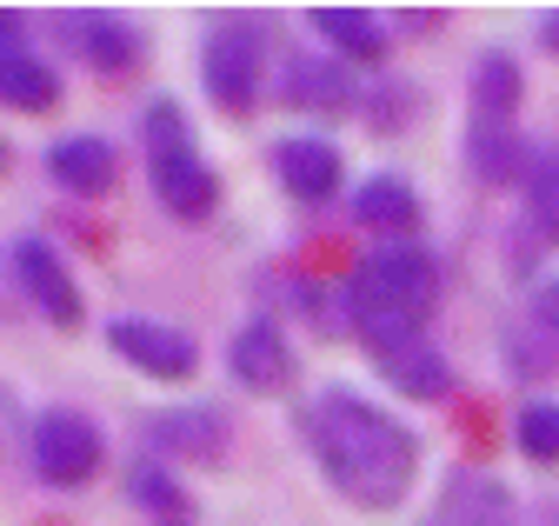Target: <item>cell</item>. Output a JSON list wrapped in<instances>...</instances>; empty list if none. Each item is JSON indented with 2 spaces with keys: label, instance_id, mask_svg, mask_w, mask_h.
Returning <instances> with one entry per match:
<instances>
[{
  "label": "cell",
  "instance_id": "cell-1",
  "mask_svg": "<svg viewBox=\"0 0 559 526\" xmlns=\"http://www.w3.org/2000/svg\"><path fill=\"white\" fill-rule=\"evenodd\" d=\"M307 446L326 487L360 513H393L419 480V440L406 433V420H393L354 386H326L307 407Z\"/></svg>",
  "mask_w": 559,
  "mask_h": 526
},
{
  "label": "cell",
  "instance_id": "cell-2",
  "mask_svg": "<svg viewBox=\"0 0 559 526\" xmlns=\"http://www.w3.org/2000/svg\"><path fill=\"white\" fill-rule=\"evenodd\" d=\"M433 300H440V267H433V253L413 247V240L373 247L354 267V280H346V320H354V334L373 354L400 347V340H419Z\"/></svg>",
  "mask_w": 559,
  "mask_h": 526
},
{
  "label": "cell",
  "instance_id": "cell-3",
  "mask_svg": "<svg viewBox=\"0 0 559 526\" xmlns=\"http://www.w3.org/2000/svg\"><path fill=\"white\" fill-rule=\"evenodd\" d=\"M140 147H147V174H154V193L174 220H206L221 207V174L193 154V134H187V113L174 100H154L140 113Z\"/></svg>",
  "mask_w": 559,
  "mask_h": 526
},
{
  "label": "cell",
  "instance_id": "cell-4",
  "mask_svg": "<svg viewBox=\"0 0 559 526\" xmlns=\"http://www.w3.org/2000/svg\"><path fill=\"white\" fill-rule=\"evenodd\" d=\"M100 453H107L100 446V427L87 414H74V407H40L34 427H27V467L47 487H81V480H94L100 474Z\"/></svg>",
  "mask_w": 559,
  "mask_h": 526
},
{
  "label": "cell",
  "instance_id": "cell-5",
  "mask_svg": "<svg viewBox=\"0 0 559 526\" xmlns=\"http://www.w3.org/2000/svg\"><path fill=\"white\" fill-rule=\"evenodd\" d=\"M200 81L221 113H247L260 100V27L253 21H221L200 47Z\"/></svg>",
  "mask_w": 559,
  "mask_h": 526
},
{
  "label": "cell",
  "instance_id": "cell-6",
  "mask_svg": "<svg viewBox=\"0 0 559 526\" xmlns=\"http://www.w3.org/2000/svg\"><path fill=\"white\" fill-rule=\"evenodd\" d=\"M60 40L74 47L81 68L94 74H127L140 53H147V34H140L133 21L107 14V8H74V14H60Z\"/></svg>",
  "mask_w": 559,
  "mask_h": 526
},
{
  "label": "cell",
  "instance_id": "cell-7",
  "mask_svg": "<svg viewBox=\"0 0 559 526\" xmlns=\"http://www.w3.org/2000/svg\"><path fill=\"white\" fill-rule=\"evenodd\" d=\"M107 347L140 367V373H154V380H187L200 367V347L180 334V326H160V320H140V313H120L107 326Z\"/></svg>",
  "mask_w": 559,
  "mask_h": 526
},
{
  "label": "cell",
  "instance_id": "cell-8",
  "mask_svg": "<svg viewBox=\"0 0 559 526\" xmlns=\"http://www.w3.org/2000/svg\"><path fill=\"white\" fill-rule=\"evenodd\" d=\"M507 373H520V380L559 373V280H546L507 326Z\"/></svg>",
  "mask_w": 559,
  "mask_h": 526
},
{
  "label": "cell",
  "instance_id": "cell-9",
  "mask_svg": "<svg viewBox=\"0 0 559 526\" xmlns=\"http://www.w3.org/2000/svg\"><path fill=\"white\" fill-rule=\"evenodd\" d=\"M14 280H21V294H27L53 326H81V287H74V274L60 267V253H53L47 240H34V234L14 240Z\"/></svg>",
  "mask_w": 559,
  "mask_h": 526
},
{
  "label": "cell",
  "instance_id": "cell-10",
  "mask_svg": "<svg viewBox=\"0 0 559 526\" xmlns=\"http://www.w3.org/2000/svg\"><path fill=\"white\" fill-rule=\"evenodd\" d=\"M273 174H280V187H287L294 201L320 207V201H333V193H340L346 160H340V147H333V141H320V134H294V141H280Z\"/></svg>",
  "mask_w": 559,
  "mask_h": 526
},
{
  "label": "cell",
  "instance_id": "cell-11",
  "mask_svg": "<svg viewBox=\"0 0 559 526\" xmlns=\"http://www.w3.org/2000/svg\"><path fill=\"white\" fill-rule=\"evenodd\" d=\"M227 367H234V380L247 386V393H280L294 380V354H287V334L260 313V320H247L240 334H234V347H227Z\"/></svg>",
  "mask_w": 559,
  "mask_h": 526
},
{
  "label": "cell",
  "instance_id": "cell-12",
  "mask_svg": "<svg viewBox=\"0 0 559 526\" xmlns=\"http://www.w3.org/2000/svg\"><path fill=\"white\" fill-rule=\"evenodd\" d=\"M373 367H380V380H386L393 393H406V401H447V393H453V367H447V354L427 347V340L380 347Z\"/></svg>",
  "mask_w": 559,
  "mask_h": 526
},
{
  "label": "cell",
  "instance_id": "cell-13",
  "mask_svg": "<svg viewBox=\"0 0 559 526\" xmlns=\"http://www.w3.org/2000/svg\"><path fill=\"white\" fill-rule=\"evenodd\" d=\"M427 526H513V493L493 474H453Z\"/></svg>",
  "mask_w": 559,
  "mask_h": 526
},
{
  "label": "cell",
  "instance_id": "cell-14",
  "mask_svg": "<svg viewBox=\"0 0 559 526\" xmlns=\"http://www.w3.org/2000/svg\"><path fill=\"white\" fill-rule=\"evenodd\" d=\"M47 174H53L67 193H114L120 154H114V141H100V134H67V141L47 147Z\"/></svg>",
  "mask_w": 559,
  "mask_h": 526
},
{
  "label": "cell",
  "instance_id": "cell-15",
  "mask_svg": "<svg viewBox=\"0 0 559 526\" xmlns=\"http://www.w3.org/2000/svg\"><path fill=\"white\" fill-rule=\"evenodd\" d=\"M147 440L174 459H221L227 453V414L221 407H167L147 420Z\"/></svg>",
  "mask_w": 559,
  "mask_h": 526
},
{
  "label": "cell",
  "instance_id": "cell-16",
  "mask_svg": "<svg viewBox=\"0 0 559 526\" xmlns=\"http://www.w3.org/2000/svg\"><path fill=\"white\" fill-rule=\"evenodd\" d=\"M0 87H8V107H21V113H53V107H60V81H53V68H47V60H34L27 40H21V14H8Z\"/></svg>",
  "mask_w": 559,
  "mask_h": 526
},
{
  "label": "cell",
  "instance_id": "cell-17",
  "mask_svg": "<svg viewBox=\"0 0 559 526\" xmlns=\"http://www.w3.org/2000/svg\"><path fill=\"white\" fill-rule=\"evenodd\" d=\"M354 220L380 240H406L419 227V193L400 180V174H373L354 187Z\"/></svg>",
  "mask_w": 559,
  "mask_h": 526
},
{
  "label": "cell",
  "instance_id": "cell-18",
  "mask_svg": "<svg viewBox=\"0 0 559 526\" xmlns=\"http://www.w3.org/2000/svg\"><path fill=\"white\" fill-rule=\"evenodd\" d=\"M287 100L307 107V113H346V107H360V87L340 60L300 53V60H287Z\"/></svg>",
  "mask_w": 559,
  "mask_h": 526
},
{
  "label": "cell",
  "instance_id": "cell-19",
  "mask_svg": "<svg viewBox=\"0 0 559 526\" xmlns=\"http://www.w3.org/2000/svg\"><path fill=\"white\" fill-rule=\"evenodd\" d=\"M466 167H473L486 187H513L520 174H533L526 141L513 134V120H473V134H466Z\"/></svg>",
  "mask_w": 559,
  "mask_h": 526
},
{
  "label": "cell",
  "instance_id": "cell-20",
  "mask_svg": "<svg viewBox=\"0 0 559 526\" xmlns=\"http://www.w3.org/2000/svg\"><path fill=\"white\" fill-rule=\"evenodd\" d=\"M313 34H326L333 53H346V60H380L386 53V27L367 8H313Z\"/></svg>",
  "mask_w": 559,
  "mask_h": 526
},
{
  "label": "cell",
  "instance_id": "cell-21",
  "mask_svg": "<svg viewBox=\"0 0 559 526\" xmlns=\"http://www.w3.org/2000/svg\"><path fill=\"white\" fill-rule=\"evenodd\" d=\"M520 107V60L513 53H479L473 68V120H513Z\"/></svg>",
  "mask_w": 559,
  "mask_h": 526
},
{
  "label": "cell",
  "instance_id": "cell-22",
  "mask_svg": "<svg viewBox=\"0 0 559 526\" xmlns=\"http://www.w3.org/2000/svg\"><path fill=\"white\" fill-rule=\"evenodd\" d=\"M513 440H520L526 459H539V467H559V401H533V407H520Z\"/></svg>",
  "mask_w": 559,
  "mask_h": 526
},
{
  "label": "cell",
  "instance_id": "cell-23",
  "mask_svg": "<svg viewBox=\"0 0 559 526\" xmlns=\"http://www.w3.org/2000/svg\"><path fill=\"white\" fill-rule=\"evenodd\" d=\"M526 214L546 240H559V147H546L526 174Z\"/></svg>",
  "mask_w": 559,
  "mask_h": 526
},
{
  "label": "cell",
  "instance_id": "cell-24",
  "mask_svg": "<svg viewBox=\"0 0 559 526\" xmlns=\"http://www.w3.org/2000/svg\"><path fill=\"white\" fill-rule=\"evenodd\" d=\"M127 493H133L140 506H147V513H167V519H180V513H187V493L167 480V467H154V459H147V467H133Z\"/></svg>",
  "mask_w": 559,
  "mask_h": 526
},
{
  "label": "cell",
  "instance_id": "cell-25",
  "mask_svg": "<svg viewBox=\"0 0 559 526\" xmlns=\"http://www.w3.org/2000/svg\"><path fill=\"white\" fill-rule=\"evenodd\" d=\"M539 47H546V53H559V8H552V14H539Z\"/></svg>",
  "mask_w": 559,
  "mask_h": 526
}]
</instances>
